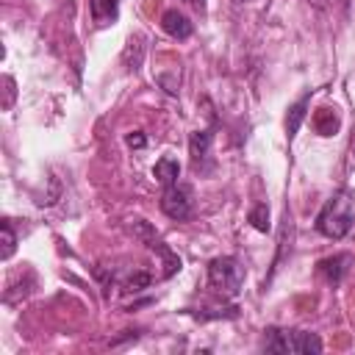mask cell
<instances>
[{
  "label": "cell",
  "instance_id": "17",
  "mask_svg": "<svg viewBox=\"0 0 355 355\" xmlns=\"http://www.w3.org/2000/svg\"><path fill=\"white\" fill-rule=\"evenodd\" d=\"M352 150H355V147H352Z\"/></svg>",
  "mask_w": 355,
  "mask_h": 355
},
{
  "label": "cell",
  "instance_id": "3",
  "mask_svg": "<svg viewBox=\"0 0 355 355\" xmlns=\"http://www.w3.org/2000/svg\"><path fill=\"white\" fill-rule=\"evenodd\" d=\"M208 280L216 291L222 294H239L241 283H244V266L239 258L233 255H222V258H214L211 266H208Z\"/></svg>",
  "mask_w": 355,
  "mask_h": 355
},
{
  "label": "cell",
  "instance_id": "16",
  "mask_svg": "<svg viewBox=\"0 0 355 355\" xmlns=\"http://www.w3.org/2000/svg\"><path fill=\"white\" fill-rule=\"evenodd\" d=\"M125 141H128V147H136V150L147 144V139H144V133H141V130H136V133H128V139H125Z\"/></svg>",
  "mask_w": 355,
  "mask_h": 355
},
{
  "label": "cell",
  "instance_id": "1",
  "mask_svg": "<svg viewBox=\"0 0 355 355\" xmlns=\"http://www.w3.org/2000/svg\"><path fill=\"white\" fill-rule=\"evenodd\" d=\"M355 222V194L349 189L336 191L316 216V230L327 239H344Z\"/></svg>",
  "mask_w": 355,
  "mask_h": 355
},
{
  "label": "cell",
  "instance_id": "7",
  "mask_svg": "<svg viewBox=\"0 0 355 355\" xmlns=\"http://www.w3.org/2000/svg\"><path fill=\"white\" fill-rule=\"evenodd\" d=\"M211 141H214V133H211V130H194V133L189 136V153H191L194 164H200L202 158H208Z\"/></svg>",
  "mask_w": 355,
  "mask_h": 355
},
{
  "label": "cell",
  "instance_id": "4",
  "mask_svg": "<svg viewBox=\"0 0 355 355\" xmlns=\"http://www.w3.org/2000/svg\"><path fill=\"white\" fill-rule=\"evenodd\" d=\"M161 211L169 216V219H189L191 216V189L186 186H166L164 194H161Z\"/></svg>",
  "mask_w": 355,
  "mask_h": 355
},
{
  "label": "cell",
  "instance_id": "11",
  "mask_svg": "<svg viewBox=\"0 0 355 355\" xmlns=\"http://www.w3.org/2000/svg\"><path fill=\"white\" fill-rule=\"evenodd\" d=\"M313 125H316V130H319L322 136H333V133L338 130V116H336L330 108H322V111L316 114Z\"/></svg>",
  "mask_w": 355,
  "mask_h": 355
},
{
  "label": "cell",
  "instance_id": "12",
  "mask_svg": "<svg viewBox=\"0 0 355 355\" xmlns=\"http://www.w3.org/2000/svg\"><path fill=\"white\" fill-rule=\"evenodd\" d=\"M92 14L100 25H105L108 19L116 17V0H92Z\"/></svg>",
  "mask_w": 355,
  "mask_h": 355
},
{
  "label": "cell",
  "instance_id": "5",
  "mask_svg": "<svg viewBox=\"0 0 355 355\" xmlns=\"http://www.w3.org/2000/svg\"><path fill=\"white\" fill-rule=\"evenodd\" d=\"M161 28H164L172 39H189V36H191V22H189V17L180 14L178 8L164 11V17H161Z\"/></svg>",
  "mask_w": 355,
  "mask_h": 355
},
{
  "label": "cell",
  "instance_id": "9",
  "mask_svg": "<svg viewBox=\"0 0 355 355\" xmlns=\"http://www.w3.org/2000/svg\"><path fill=\"white\" fill-rule=\"evenodd\" d=\"M153 175H155V180H158V183L166 189V186H175V183H178L180 166H178V161H175V158H161V161L155 164Z\"/></svg>",
  "mask_w": 355,
  "mask_h": 355
},
{
  "label": "cell",
  "instance_id": "13",
  "mask_svg": "<svg viewBox=\"0 0 355 355\" xmlns=\"http://www.w3.org/2000/svg\"><path fill=\"white\" fill-rule=\"evenodd\" d=\"M3 252H0V258L3 261H8L11 255H14V247H17V236H14V230H11V222L8 219H3Z\"/></svg>",
  "mask_w": 355,
  "mask_h": 355
},
{
  "label": "cell",
  "instance_id": "14",
  "mask_svg": "<svg viewBox=\"0 0 355 355\" xmlns=\"http://www.w3.org/2000/svg\"><path fill=\"white\" fill-rule=\"evenodd\" d=\"M250 222H252V227L255 230H261V233H266L269 230V208L261 202V205H255L252 211H250Z\"/></svg>",
  "mask_w": 355,
  "mask_h": 355
},
{
  "label": "cell",
  "instance_id": "10",
  "mask_svg": "<svg viewBox=\"0 0 355 355\" xmlns=\"http://www.w3.org/2000/svg\"><path fill=\"white\" fill-rule=\"evenodd\" d=\"M141 55H144V44H141V36H130V42H128V47H125V67L128 69H139V64H141Z\"/></svg>",
  "mask_w": 355,
  "mask_h": 355
},
{
  "label": "cell",
  "instance_id": "6",
  "mask_svg": "<svg viewBox=\"0 0 355 355\" xmlns=\"http://www.w3.org/2000/svg\"><path fill=\"white\" fill-rule=\"evenodd\" d=\"M308 103H311V94L300 97V100H297V103L288 108V114H286V136H288V141L297 136V130H300V125H302V119H305Z\"/></svg>",
  "mask_w": 355,
  "mask_h": 355
},
{
  "label": "cell",
  "instance_id": "15",
  "mask_svg": "<svg viewBox=\"0 0 355 355\" xmlns=\"http://www.w3.org/2000/svg\"><path fill=\"white\" fill-rule=\"evenodd\" d=\"M147 286H150V275H147V272H133V275H128L125 283H122L125 291H141V288H147Z\"/></svg>",
  "mask_w": 355,
  "mask_h": 355
},
{
  "label": "cell",
  "instance_id": "8",
  "mask_svg": "<svg viewBox=\"0 0 355 355\" xmlns=\"http://www.w3.org/2000/svg\"><path fill=\"white\" fill-rule=\"evenodd\" d=\"M347 263H349V255H333V258H324L319 261V272L330 280V283H338L347 272Z\"/></svg>",
  "mask_w": 355,
  "mask_h": 355
},
{
  "label": "cell",
  "instance_id": "2",
  "mask_svg": "<svg viewBox=\"0 0 355 355\" xmlns=\"http://www.w3.org/2000/svg\"><path fill=\"white\" fill-rule=\"evenodd\" d=\"M269 352H297V355H319L322 352V341L316 333H305V330H266V344Z\"/></svg>",
  "mask_w": 355,
  "mask_h": 355
}]
</instances>
